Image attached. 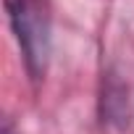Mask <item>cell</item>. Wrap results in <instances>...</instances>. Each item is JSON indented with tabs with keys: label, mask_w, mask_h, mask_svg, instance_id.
<instances>
[{
	"label": "cell",
	"mask_w": 134,
	"mask_h": 134,
	"mask_svg": "<svg viewBox=\"0 0 134 134\" xmlns=\"http://www.w3.org/2000/svg\"><path fill=\"white\" fill-rule=\"evenodd\" d=\"M8 21L19 42L24 69L37 84L47 74L53 53V13L50 0H5Z\"/></svg>",
	"instance_id": "6da1fadb"
},
{
	"label": "cell",
	"mask_w": 134,
	"mask_h": 134,
	"mask_svg": "<svg viewBox=\"0 0 134 134\" xmlns=\"http://www.w3.org/2000/svg\"><path fill=\"white\" fill-rule=\"evenodd\" d=\"M100 116L108 124H118V126L129 124V116H131V110H129V90H126V84L116 74H108L103 79Z\"/></svg>",
	"instance_id": "7a4b0ae2"
},
{
	"label": "cell",
	"mask_w": 134,
	"mask_h": 134,
	"mask_svg": "<svg viewBox=\"0 0 134 134\" xmlns=\"http://www.w3.org/2000/svg\"><path fill=\"white\" fill-rule=\"evenodd\" d=\"M3 134H19V131H16V126H13V121H11V118H5V124H3Z\"/></svg>",
	"instance_id": "3957f363"
}]
</instances>
